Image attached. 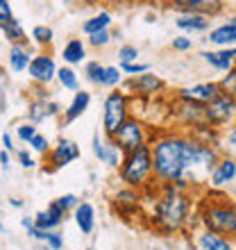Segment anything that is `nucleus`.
Segmentation results:
<instances>
[{"mask_svg":"<svg viewBox=\"0 0 236 250\" xmlns=\"http://www.w3.org/2000/svg\"><path fill=\"white\" fill-rule=\"evenodd\" d=\"M209 16L204 14H191L182 12L175 16V27L186 34H197V32H209Z\"/></svg>","mask_w":236,"mask_h":250,"instance_id":"nucleus-24","label":"nucleus"},{"mask_svg":"<svg viewBox=\"0 0 236 250\" xmlns=\"http://www.w3.org/2000/svg\"><path fill=\"white\" fill-rule=\"evenodd\" d=\"M0 166H2V171H9V152L7 150H0Z\"/></svg>","mask_w":236,"mask_h":250,"instance_id":"nucleus-48","label":"nucleus"},{"mask_svg":"<svg viewBox=\"0 0 236 250\" xmlns=\"http://www.w3.org/2000/svg\"><path fill=\"white\" fill-rule=\"evenodd\" d=\"M34 57V48L32 41H25V43H12L9 50H7V66L12 73H25L30 62Z\"/></svg>","mask_w":236,"mask_h":250,"instance_id":"nucleus-19","label":"nucleus"},{"mask_svg":"<svg viewBox=\"0 0 236 250\" xmlns=\"http://www.w3.org/2000/svg\"><path fill=\"white\" fill-rule=\"evenodd\" d=\"M218 86H220L223 93H227L236 100V68H230L227 73H223V78L218 80Z\"/></svg>","mask_w":236,"mask_h":250,"instance_id":"nucleus-35","label":"nucleus"},{"mask_svg":"<svg viewBox=\"0 0 236 250\" xmlns=\"http://www.w3.org/2000/svg\"><path fill=\"white\" fill-rule=\"evenodd\" d=\"M112 209L123 221H132L143 209V196H141V191L123 185L120 189H116L112 193Z\"/></svg>","mask_w":236,"mask_h":250,"instance_id":"nucleus-10","label":"nucleus"},{"mask_svg":"<svg viewBox=\"0 0 236 250\" xmlns=\"http://www.w3.org/2000/svg\"><path fill=\"white\" fill-rule=\"evenodd\" d=\"M114 25V16L109 9L100 7L98 12H93L89 19L82 23V34L89 37V34H96V32H102V30H112Z\"/></svg>","mask_w":236,"mask_h":250,"instance_id":"nucleus-26","label":"nucleus"},{"mask_svg":"<svg viewBox=\"0 0 236 250\" xmlns=\"http://www.w3.org/2000/svg\"><path fill=\"white\" fill-rule=\"evenodd\" d=\"M43 244H46L48 250H64V234L59 230H48Z\"/></svg>","mask_w":236,"mask_h":250,"instance_id":"nucleus-41","label":"nucleus"},{"mask_svg":"<svg viewBox=\"0 0 236 250\" xmlns=\"http://www.w3.org/2000/svg\"><path fill=\"white\" fill-rule=\"evenodd\" d=\"M204 121L216 130H225L236 121V100L220 91L216 98L204 105Z\"/></svg>","mask_w":236,"mask_h":250,"instance_id":"nucleus-7","label":"nucleus"},{"mask_svg":"<svg viewBox=\"0 0 236 250\" xmlns=\"http://www.w3.org/2000/svg\"><path fill=\"white\" fill-rule=\"evenodd\" d=\"M0 218H2V211H0Z\"/></svg>","mask_w":236,"mask_h":250,"instance_id":"nucleus-55","label":"nucleus"},{"mask_svg":"<svg viewBox=\"0 0 236 250\" xmlns=\"http://www.w3.org/2000/svg\"><path fill=\"white\" fill-rule=\"evenodd\" d=\"M66 216H68V214L53 200L46 209H41L34 214V225H37L39 230H59V228L64 225Z\"/></svg>","mask_w":236,"mask_h":250,"instance_id":"nucleus-23","label":"nucleus"},{"mask_svg":"<svg viewBox=\"0 0 236 250\" xmlns=\"http://www.w3.org/2000/svg\"><path fill=\"white\" fill-rule=\"evenodd\" d=\"M236 180V157L232 155H220L214 168L209 171V185L214 189H223Z\"/></svg>","mask_w":236,"mask_h":250,"instance_id":"nucleus-15","label":"nucleus"},{"mask_svg":"<svg viewBox=\"0 0 236 250\" xmlns=\"http://www.w3.org/2000/svg\"><path fill=\"white\" fill-rule=\"evenodd\" d=\"M75 2H79L82 7H100L102 0H75Z\"/></svg>","mask_w":236,"mask_h":250,"instance_id":"nucleus-49","label":"nucleus"},{"mask_svg":"<svg viewBox=\"0 0 236 250\" xmlns=\"http://www.w3.org/2000/svg\"><path fill=\"white\" fill-rule=\"evenodd\" d=\"M27 146H30V150L37 152V155H46V152L50 150V141H48V137L46 134H41V132H37Z\"/></svg>","mask_w":236,"mask_h":250,"instance_id":"nucleus-38","label":"nucleus"},{"mask_svg":"<svg viewBox=\"0 0 236 250\" xmlns=\"http://www.w3.org/2000/svg\"><path fill=\"white\" fill-rule=\"evenodd\" d=\"M171 48L175 50V53H189L191 48H193V39L191 37H186V34H182V37H173L171 41Z\"/></svg>","mask_w":236,"mask_h":250,"instance_id":"nucleus-42","label":"nucleus"},{"mask_svg":"<svg viewBox=\"0 0 236 250\" xmlns=\"http://www.w3.org/2000/svg\"><path fill=\"white\" fill-rule=\"evenodd\" d=\"M132 116V96L127 91L112 89L102 98V134L112 139L114 132Z\"/></svg>","mask_w":236,"mask_h":250,"instance_id":"nucleus-4","label":"nucleus"},{"mask_svg":"<svg viewBox=\"0 0 236 250\" xmlns=\"http://www.w3.org/2000/svg\"><path fill=\"white\" fill-rule=\"evenodd\" d=\"M91 100H93V93L89 91V89H78V91L73 93L71 103L61 109V116H59L61 125H64V127H68V125H73L78 119H82V116L89 112Z\"/></svg>","mask_w":236,"mask_h":250,"instance_id":"nucleus-14","label":"nucleus"},{"mask_svg":"<svg viewBox=\"0 0 236 250\" xmlns=\"http://www.w3.org/2000/svg\"><path fill=\"white\" fill-rule=\"evenodd\" d=\"M57 116H61V105H59L57 100H53V98H48V100L32 98L30 103H27V121H30V123L39 125L48 119H57Z\"/></svg>","mask_w":236,"mask_h":250,"instance_id":"nucleus-17","label":"nucleus"},{"mask_svg":"<svg viewBox=\"0 0 236 250\" xmlns=\"http://www.w3.org/2000/svg\"><path fill=\"white\" fill-rule=\"evenodd\" d=\"M123 84L134 100H155L166 91V80L150 71L141 73L137 78H127V82Z\"/></svg>","mask_w":236,"mask_h":250,"instance_id":"nucleus-8","label":"nucleus"},{"mask_svg":"<svg viewBox=\"0 0 236 250\" xmlns=\"http://www.w3.org/2000/svg\"><path fill=\"white\" fill-rule=\"evenodd\" d=\"M197 223L223 237L236 239V203L220 191H209L197 209Z\"/></svg>","mask_w":236,"mask_h":250,"instance_id":"nucleus-2","label":"nucleus"},{"mask_svg":"<svg viewBox=\"0 0 236 250\" xmlns=\"http://www.w3.org/2000/svg\"><path fill=\"white\" fill-rule=\"evenodd\" d=\"M143 2H148L152 7H168V0H143Z\"/></svg>","mask_w":236,"mask_h":250,"instance_id":"nucleus-52","label":"nucleus"},{"mask_svg":"<svg viewBox=\"0 0 236 250\" xmlns=\"http://www.w3.org/2000/svg\"><path fill=\"white\" fill-rule=\"evenodd\" d=\"M57 60L50 50H39L34 53L32 62L27 66V78L32 80V84H41V86H50L55 82V75H57Z\"/></svg>","mask_w":236,"mask_h":250,"instance_id":"nucleus-11","label":"nucleus"},{"mask_svg":"<svg viewBox=\"0 0 236 250\" xmlns=\"http://www.w3.org/2000/svg\"><path fill=\"white\" fill-rule=\"evenodd\" d=\"M220 93V86L218 82H197V84L191 86H182L175 91V98L182 100H193V103H200V105H207L209 100H214Z\"/></svg>","mask_w":236,"mask_h":250,"instance_id":"nucleus-16","label":"nucleus"},{"mask_svg":"<svg viewBox=\"0 0 236 250\" xmlns=\"http://www.w3.org/2000/svg\"><path fill=\"white\" fill-rule=\"evenodd\" d=\"M55 203H57L59 207L66 211V214H71V211L79 205V196H75V193H64V196L55 198Z\"/></svg>","mask_w":236,"mask_h":250,"instance_id":"nucleus-40","label":"nucleus"},{"mask_svg":"<svg viewBox=\"0 0 236 250\" xmlns=\"http://www.w3.org/2000/svg\"><path fill=\"white\" fill-rule=\"evenodd\" d=\"M55 82H57L64 91H71V93H75L78 89H82V80H79L78 68H75V66H68V64H61L57 68Z\"/></svg>","mask_w":236,"mask_h":250,"instance_id":"nucleus-27","label":"nucleus"},{"mask_svg":"<svg viewBox=\"0 0 236 250\" xmlns=\"http://www.w3.org/2000/svg\"><path fill=\"white\" fill-rule=\"evenodd\" d=\"M20 225H23L25 230H27V228H32V225H34V216H23V218H20Z\"/></svg>","mask_w":236,"mask_h":250,"instance_id":"nucleus-51","label":"nucleus"},{"mask_svg":"<svg viewBox=\"0 0 236 250\" xmlns=\"http://www.w3.org/2000/svg\"><path fill=\"white\" fill-rule=\"evenodd\" d=\"M168 119L175 125H179L182 130H196L200 125H204V105L200 103H193V100H182L175 98L168 103Z\"/></svg>","mask_w":236,"mask_h":250,"instance_id":"nucleus-6","label":"nucleus"},{"mask_svg":"<svg viewBox=\"0 0 236 250\" xmlns=\"http://www.w3.org/2000/svg\"><path fill=\"white\" fill-rule=\"evenodd\" d=\"M30 93H32V98H37V100L53 98V96H50V91H48V86H41V84H34L32 89H30Z\"/></svg>","mask_w":236,"mask_h":250,"instance_id":"nucleus-44","label":"nucleus"},{"mask_svg":"<svg viewBox=\"0 0 236 250\" xmlns=\"http://www.w3.org/2000/svg\"><path fill=\"white\" fill-rule=\"evenodd\" d=\"M0 141H2V150H7V152H14V150H16V146H14V137L9 134V132H2Z\"/></svg>","mask_w":236,"mask_h":250,"instance_id":"nucleus-46","label":"nucleus"},{"mask_svg":"<svg viewBox=\"0 0 236 250\" xmlns=\"http://www.w3.org/2000/svg\"><path fill=\"white\" fill-rule=\"evenodd\" d=\"M200 60L207 62L211 68H216L220 73H227L230 68H234L236 64V46L227 48H216V50H202Z\"/></svg>","mask_w":236,"mask_h":250,"instance_id":"nucleus-20","label":"nucleus"},{"mask_svg":"<svg viewBox=\"0 0 236 250\" xmlns=\"http://www.w3.org/2000/svg\"><path fill=\"white\" fill-rule=\"evenodd\" d=\"M123 82H125V73L120 71V66H107L105 64V68H102V75H100V86L98 89H118V86H123Z\"/></svg>","mask_w":236,"mask_h":250,"instance_id":"nucleus-30","label":"nucleus"},{"mask_svg":"<svg viewBox=\"0 0 236 250\" xmlns=\"http://www.w3.org/2000/svg\"><path fill=\"white\" fill-rule=\"evenodd\" d=\"M0 32H2V37H5V41L9 46H12V43H25V41H30L25 27H23V23H20L16 16H14L9 23L0 25Z\"/></svg>","mask_w":236,"mask_h":250,"instance_id":"nucleus-28","label":"nucleus"},{"mask_svg":"<svg viewBox=\"0 0 236 250\" xmlns=\"http://www.w3.org/2000/svg\"><path fill=\"white\" fill-rule=\"evenodd\" d=\"M16 162H19L20 168H25V171H34L37 168V159L32 157V152L27 150V148H20V150H16Z\"/></svg>","mask_w":236,"mask_h":250,"instance_id":"nucleus-39","label":"nucleus"},{"mask_svg":"<svg viewBox=\"0 0 236 250\" xmlns=\"http://www.w3.org/2000/svg\"><path fill=\"white\" fill-rule=\"evenodd\" d=\"M220 150H227L234 157L236 155V121L232 125H227L225 130H220Z\"/></svg>","mask_w":236,"mask_h":250,"instance_id":"nucleus-32","label":"nucleus"},{"mask_svg":"<svg viewBox=\"0 0 236 250\" xmlns=\"http://www.w3.org/2000/svg\"><path fill=\"white\" fill-rule=\"evenodd\" d=\"M118 64H132V62H138L141 57V50H138L134 43H123L118 48Z\"/></svg>","mask_w":236,"mask_h":250,"instance_id":"nucleus-34","label":"nucleus"},{"mask_svg":"<svg viewBox=\"0 0 236 250\" xmlns=\"http://www.w3.org/2000/svg\"><path fill=\"white\" fill-rule=\"evenodd\" d=\"M152 132H155V127H152L150 123H145L141 116L132 114L130 119L114 132L112 139H114V144H116L123 152H130V150H134V148H138V146L150 144Z\"/></svg>","mask_w":236,"mask_h":250,"instance_id":"nucleus-5","label":"nucleus"},{"mask_svg":"<svg viewBox=\"0 0 236 250\" xmlns=\"http://www.w3.org/2000/svg\"><path fill=\"white\" fill-rule=\"evenodd\" d=\"M59 2H64V5H73L75 0H59Z\"/></svg>","mask_w":236,"mask_h":250,"instance_id":"nucleus-53","label":"nucleus"},{"mask_svg":"<svg viewBox=\"0 0 236 250\" xmlns=\"http://www.w3.org/2000/svg\"><path fill=\"white\" fill-rule=\"evenodd\" d=\"M43 157H46V171L53 173V171H59V168L71 166L73 162H78L82 157V148L73 139L61 137V139H57L55 146H50V150Z\"/></svg>","mask_w":236,"mask_h":250,"instance_id":"nucleus-9","label":"nucleus"},{"mask_svg":"<svg viewBox=\"0 0 236 250\" xmlns=\"http://www.w3.org/2000/svg\"><path fill=\"white\" fill-rule=\"evenodd\" d=\"M14 19V9L9 0H0V25H5Z\"/></svg>","mask_w":236,"mask_h":250,"instance_id":"nucleus-43","label":"nucleus"},{"mask_svg":"<svg viewBox=\"0 0 236 250\" xmlns=\"http://www.w3.org/2000/svg\"><path fill=\"white\" fill-rule=\"evenodd\" d=\"M59 57L61 62L68 66H84V62L89 60V46H86V39L82 37H71V39L66 41L61 50H59Z\"/></svg>","mask_w":236,"mask_h":250,"instance_id":"nucleus-18","label":"nucleus"},{"mask_svg":"<svg viewBox=\"0 0 236 250\" xmlns=\"http://www.w3.org/2000/svg\"><path fill=\"white\" fill-rule=\"evenodd\" d=\"M234 68H236V64H234Z\"/></svg>","mask_w":236,"mask_h":250,"instance_id":"nucleus-56","label":"nucleus"},{"mask_svg":"<svg viewBox=\"0 0 236 250\" xmlns=\"http://www.w3.org/2000/svg\"><path fill=\"white\" fill-rule=\"evenodd\" d=\"M46 234H48V230H39L37 225H32V228H27V237H32L34 241H46Z\"/></svg>","mask_w":236,"mask_h":250,"instance_id":"nucleus-45","label":"nucleus"},{"mask_svg":"<svg viewBox=\"0 0 236 250\" xmlns=\"http://www.w3.org/2000/svg\"><path fill=\"white\" fill-rule=\"evenodd\" d=\"M234 241H236V239H234Z\"/></svg>","mask_w":236,"mask_h":250,"instance_id":"nucleus-58","label":"nucleus"},{"mask_svg":"<svg viewBox=\"0 0 236 250\" xmlns=\"http://www.w3.org/2000/svg\"><path fill=\"white\" fill-rule=\"evenodd\" d=\"M109 5L114 7H137V5H143V0H107Z\"/></svg>","mask_w":236,"mask_h":250,"instance_id":"nucleus-47","label":"nucleus"},{"mask_svg":"<svg viewBox=\"0 0 236 250\" xmlns=\"http://www.w3.org/2000/svg\"><path fill=\"white\" fill-rule=\"evenodd\" d=\"M118 171V180L125 187L132 189H143L150 182H155V173H152V152H150V144L148 146H138L134 150L125 152L123 162L116 168Z\"/></svg>","mask_w":236,"mask_h":250,"instance_id":"nucleus-3","label":"nucleus"},{"mask_svg":"<svg viewBox=\"0 0 236 250\" xmlns=\"http://www.w3.org/2000/svg\"><path fill=\"white\" fill-rule=\"evenodd\" d=\"M84 250H93V248H84Z\"/></svg>","mask_w":236,"mask_h":250,"instance_id":"nucleus-54","label":"nucleus"},{"mask_svg":"<svg viewBox=\"0 0 236 250\" xmlns=\"http://www.w3.org/2000/svg\"><path fill=\"white\" fill-rule=\"evenodd\" d=\"M30 41H32V46L41 48V50H50L55 43V30L50 25H34L30 32Z\"/></svg>","mask_w":236,"mask_h":250,"instance_id":"nucleus-29","label":"nucleus"},{"mask_svg":"<svg viewBox=\"0 0 236 250\" xmlns=\"http://www.w3.org/2000/svg\"><path fill=\"white\" fill-rule=\"evenodd\" d=\"M207 41L216 48H227V46H236V14L230 19L220 23V25L211 27L207 32Z\"/></svg>","mask_w":236,"mask_h":250,"instance_id":"nucleus-22","label":"nucleus"},{"mask_svg":"<svg viewBox=\"0 0 236 250\" xmlns=\"http://www.w3.org/2000/svg\"><path fill=\"white\" fill-rule=\"evenodd\" d=\"M91 152L100 164L109 166V168H118L120 162H123V155H125V152L114 144V139L105 137L100 130L93 132V137H91Z\"/></svg>","mask_w":236,"mask_h":250,"instance_id":"nucleus-12","label":"nucleus"},{"mask_svg":"<svg viewBox=\"0 0 236 250\" xmlns=\"http://www.w3.org/2000/svg\"><path fill=\"white\" fill-rule=\"evenodd\" d=\"M120 66V71L127 75V78H137V75H141V73H148L150 71V64L148 62H132V64H118Z\"/></svg>","mask_w":236,"mask_h":250,"instance_id":"nucleus-37","label":"nucleus"},{"mask_svg":"<svg viewBox=\"0 0 236 250\" xmlns=\"http://www.w3.org/2000/svg\"><path fill=\"white\" fill-rule=\"evenodd\" d=\"M161 250H164V248H161Z\"/></svg>","mask_w":236,"mask_h":250,"instance_id":"nucleus-57","label":"nucleus"},{"mask_svg":"<svg viewBox=\"0 0 236 250\" xmlns=\"http://www.w3.org/2000/svg\"><path fill=\"white\" fill-rule=\"evenodd\" d=\"M102 68H105V64H100L98 60H86L84 68H82V78H84V82H89L91 86H100Z\"/></svg>","mask_w":236,"mask_h":250,"instance_id":"nucleus-31","label":"nucleus"},{"mask_svg":"<svg viewBox=\"0 0 236 250\" xmlns=\"http://www.w3.org/2000/svg\"><path fill=\"white\" fill-rule=\"evenodd\" d=\"M37 125L34 123H30V121H25V123H20V125H16V139H19L20 144H30L32 141V137L37 134Z\"/></svg>","mask_w":236,"mask_h":250,"instance_id":"nucleus-36","label":"nucleus"},{"mask_svg":"<svg viewBox=\"0 0 236 250\" xmlns=\"http://www.w3.org/2000/svg\"><path fill=\"white\" fill-rule=\"evenodd\" d=\"M173 12L182 14V12H191V14H204V16H218L225 9V0H168V7Z\"/></svg>","mask_w":236,"mask_h":250,"instance_id":"nucleus-13","label":"nucleus"},{"mask_svg":"<svg viewBox=\"0 0 236 250\" xmlns=\"http://www.w3.org/2000/svg\"><path fill=\"white\" fill-rule=\"evenodd\" d=\"M73 221H75V228H78L84 237L93 234L96 225H98V214H96V207H93L89 200H79V205L71 211Z\"/></svg>","mask_w":236,"mask_h":250,"instance_id":"nucleus-21","label":"nucleus"},{"mask_svg":"<svg viewBox=\"0 0 236 250\" xmlns=\"http://www.w3.org/2000/svg\"><path fill=\"white\" fill-rule=\"evenodd\" d=\"M191 209H193V200L186 191L177 189L175 185H168V182H159L157 198L152 200L148 218H150L152 230L171 237L189 225Z\"/></svg>","mask_w":236,"mask_h":250,"instance_id":"nucleus-1","label":"nucleus"},{"mask_svg":"<svg viewBox=\"0 0 236 250\" xmlns=\"http://www.w3.org/2000/svg\"><path fill=\"white\" fill-rule=\"evenodd\" d=\"M112 41H114V32H112V30H102V32L89 34V37H86V46L93 48V50H105Z\"/></svg>","mask_w":236,"mask_h":250,"instance_id":"nucleus-33","label":"nucleus"},{"mask_svg":"<svg viewBox=\"0 0 236 250\" xmlns=\"http://www.w3.org/2000/svg\"><path fill=\"white\" fill-rule=\"evenodd\" d=\"M9 205H12L14 209H20V207H23V205H25V203H23V200H20V198L12 196V198H9Z\"/></svg>","mask_w":236,"mask_h":250,"instance_id":"nucleus-50","label":"nucleus"},{"mask_svg":"<svg viewBox=\"0 0 236 250\" xmlns=\"http://www.w3.org/2000/svg\"><path fill=\"white\" fill-rule=\"evenodd\" d=\"M196 244L200 250H236V241L223 234H216L211 230H200L196 237Z\"/></svg>","mask_w":236,"mask_h":250,"instance_id":"nucleus-25","label":"nucleus"}]
</instances>
